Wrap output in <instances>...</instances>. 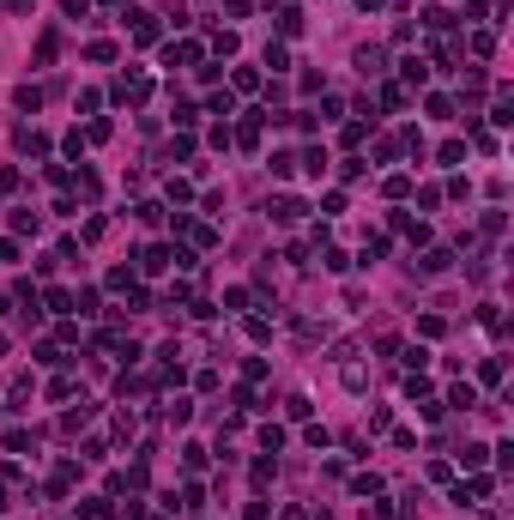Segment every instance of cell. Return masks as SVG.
<instances>
[{
	"label": "cell",
	"instance_id": "4fadbf2b",
	"mask_svg": "<svg viewBox=\"0 0 514 520\" xmlns=\"http://www.w3.org/2000/svg\"><path fill=\"white\" fill-rule=\"evenodd\" d=\"M357 67L363 73H381V49H357Z\"/></svg>",
	"mask_w": 514,
	"mask_h": 520
},
{
	"label": "cell",
	"instance_id": "8992f818",
	"mask_svg": "<svg viewBox=\"0 0 514 520\" xmlns=\"http://www.w3.org/2000/svg\"><path fill=\"white\" fill-rule=\"evenodd\" d=\"M169 267V248H146L139 254V272H164Z\"/></svg>",
	"mask_w": 514,
	"mask_h": 520
},
{
	"label": "cell",
	"instance_id": "3957f363",
	"mask_svg": "<svg viewBox=\"0 0 514 520\" xmlns=\"http://www.w3.org/2000/svg\"><path fill=\"white\" fill-rule=\"evenodd\" d=\"M448 260H454L448 248H430V254L418 260V272H423V279H436V272H448Z\"/></svg>",
	"mask_w": 514,
	"mask_h": 520
},
{
	"label": "cell",
	"instance_id": "6da1fadb",
	"mask_svg": "<svg viewBox=\"0 0 514 520\" xmlns=\"http://www.w3.org/2000/svg\"><path fill=\"white\" fill-rule=\"evenodd\" d=\"M146 97H151V79H146V73L115 79V103H146Z\"/></svg>",
	"mask_w": 514,
	"mask_h": 520
},
{
	"label": "cell",
	"instance_id": "9a60e30c",
	"mask_svg": "<svg viewBox=\"0 0 514 520\" xmlns=\"http://www.w3.org/2000/svg\"><path fill=\"white\" fill-rule=\"evenodd\" d=\"M134 218H139V224H164V206H158V200H146V206H139Z\"/></svg>",
	"mask_w": 514,
	"mask_h": 520
},
{
	"label": "cell",
	"instance_id": "9c48e42d",
	"mask_svg": "<svg viewBox=\"0 0 514 520\" xmlns=\"http://www.w3.org/2000/svg\"><path fill=\"white\" fill-rule=\"evenodd\" d=\"M206 109H212V115H224V121H230V115H236V97H230V91H218V97H212Z\"/></svg>",
	"mask_w": 514,
	"mask_h": 520
},
{
	"label": "cell",
	"instance_id": "5b68a950",
	"mask_svg": "<svg viewBox=\"0 0 514 520\" xmlns=\"http://www.w3.org/2000/svg\"><path fill=\"white\" fill-rule=\"evenodd\" d=\"M399 73H406V85H423V79H430V67H423L418 55H406V61H399Z\"/></svg>",
	"mask_w": 514,
	"mask_h": 520
},
{
	"label": "cell",
	"instance_id": "7a4b0ae2",
	"mask_svg": "<svg viewBox=\"0 0 514 520\" xmlns=\"http://www.w3.org/2000/svg\"><path fill=\"white\" fill-rule=\"evenodd\" d=\"M266 212H272V224H297V218H302L309 206H302V200H272Z\"/></svg>",
	"mask_w": 514,
	"mask_h": 520
},
{
	"label": "cell",
	"instance_id": "2e32d148",
	"mask_svg": "<svg viewBox=\"0 0 514 520\" xmlns=\"http://www.w3.org/2000/svg\"><path fill=\"white\" fill-rule=\"evenodd\" d=\"M430 115H436V121H454V97H430Z\"/></svg>",
	"mask_w": 514,
	"mask_h": 520
},
{
	"label": "cell",
	"instance_id": "ba28073f",
	"mask_svg": "<svg viewBox=\"0 0 514 520\" xmlns=\"http://www.w3.org/2000/svg\"><path fill=\"white\" fill-rule=\"evenodd\" d=\"M278 30H285V37H297V30H302V13H297V6H278Z\"/></svg>",
	"mask_w": 514,
	"mask_h": 520
},
{
	"label": "cell",
	"instance_id": "7c38bea8",
	"mask_svg": "<svg viewBox=\"0 0 514 520\" xmlns=\"http://www.w3.org/2000/svg\"><path fill=\"white\" fill-rule=\"evenodd\" d=\"M109 514V502H97V496H85V502H79V520H103Z\"/></svg>",
	"mask_w": 514,
	"mask_h": 520
},
{
	"label": "cell",
	"instance_id": "52a82bcc",
	"mask_svg": "<svg viewBox=\"0 0 514 520\" xmlns=\"http://www.w3.org/2000/svg\"><path fill=\"white\" fill-rule=\"evenodd\" d=\"M302 170H309V176H327V151L309 146V151H302Z\"/></svg>",
	"mask_w": 514,
	"mask_h": 520
},
{
	"label": "cell",
	"instance_id": "e0dca14e",
	"mask_svg": "<svg viewBox=\"0 0 514 520\" xmlns=\"http://www.w3.org/2000/svg\"><path fill=\"white\" fill-rule=\"evenodd\" d=\"M13 260H18V242H6V236H0V267H13Z\"/></svg>",
	"mask_w": 514,
	"mask_h": 520
},
{
	"label": "cell",
	"instance_id": "30bf717a",
	"mask_svg": "<svg viewBox=\"0 0 514 520\" xmlns=\"http://www.w3.org/2000/svg\"><path fill=\"white\" fill-rule=\"evenodd\" d=\"M266 67H272V73H285V67H290V55H285V43H266Z\"/></svg>",
	"mask_w": 514,
	"mask_h": 520
},
{
	"label": "cell",
	"instance_id": "5bb4252c",
	"mask_svg": "<svg viewBox=\"0 0 514 520\" xmlns=\"http://www.w3.org/2000/svg\"><path fill=\"white\" fill-rule=\"evenodd\" d=\"M448 405H460V412H472V405H478V393H472V387H454V393H448Z\"/></svg>",
	"mask_w": 514,
	"mask_h": 520
},
{
	"label": "cell",
	"instance_id": "277c9868",
	"mask_svg": "<svg viewBox=\"0 0 514 520\" xmlns=\"http://www.w3.org/2000/svg\"><path fill=\"white\" fill-rule=\"evenodd\" d=\"M37 230H43L37 212H13V236H37Z\"/></svg>",
	"mask_w": 514,
	"mask_h": 520
},
{
	"label": "cell",
	"instance_id": "8fae6325",
	"mask_svg": "<svg viewBox=\"0 0 514 520\" xmlns=\"http://www.w3.org/2000/svg\"><path fill=\"white\" fill-rule=\"evenodd\" d=\"M18 151H49V139L30 134V127H18Z\"/></svg>",
	"mask_w": 514,
	"mask_h": 520
}]
</instances>
